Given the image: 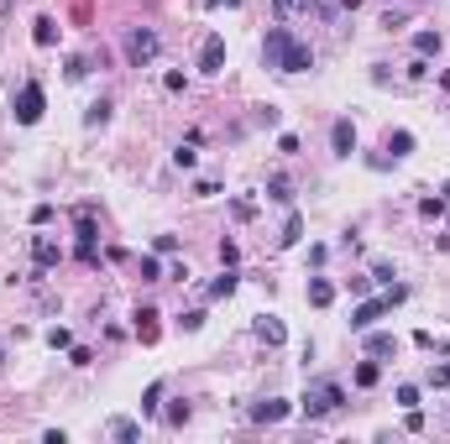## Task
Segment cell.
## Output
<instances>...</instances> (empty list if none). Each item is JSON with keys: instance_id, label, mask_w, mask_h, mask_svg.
<instances>
[{"instance_id": "obj_8", "label": "cell", "mask_w": 450, "mask_h": 444, "mask_svg": "<svg viewBox=\"0 0 450 444\" xmlns=\"http://www.w3.org/2000/svg\"><path fill=\"white\" fill-rule=\"evenodd\" d=\"M32 261H37V272L58 267V261H63V246L53 241V235H37V241H32Z\"/></svg>"}, {"instance_id": "obj_12", "label": "cell", "mask_w": 450, "mask_h": 444, "mask_svg": "<svg viewBox=\"0 0 450 444\" xmlns=\"http://www.w3.org/2000/svg\"><path fill=\"white\" fill-rule=\"evenodd\" d=\"M257 340H267V345H283V340H288L283 319H278V314H262V319H257Z\"/></svg>"}, {"instance_id": "obj_35", "label": "cell", "mask_w": 450, "mask_h": 444, "mask_svg": "<svg viewBox=\"0 0 450 444\" xmlns=\"http://www.w3.org/2000/svg\"><path fill=\"white\" fill-rule=\"evenodd\" d=\"M398 403H403V408H419V387L403 382V387H398Z\"/></svg>"}, {"instance_id": "obj_37", "label": "cell", "mask_w": 450, "mask_h": 444, "mask_svg": "<svg viewBox=\"0 0 450 444\" xmlns=\"http://www.w3.org/2000/svg\"><path fill=\"white\" fill-rule=\"evenodd\" d=\"M429 387H450V361H445V366H435V371H429Z\"/></svg>"}, {"instance_id": "obj_34", "label": "cell", "mask_w": 450, "mask_h": 444, "mask_svg": "<svg viewBox=\"0 0 450 444\" xmlns=\"http://www.w3.org/2000/svg\"><path fill=\"white\" fill-rule=\"evenodd\" d=\"M178 324H183V329H189V335H194V329H204V308H189V314H183V319H178Z\"/></svg>"}, {"instance_id": "obj_38", "label": "cell", "mask_w": 450, "mask_h": 444, "mask_svg": "<svg viewBox=\"0 0 450 444\" xmlns=\"http://www.w3.org/2000/svg\"><path fill=\"white\" fill-rule=\"evenodd\" d=\"M210 194H220V183H210V178H199V183H194V199H210Z\"/></svg>"}, {"instance_id": "obj_30", "label": "cell", "mask_w": 450, "mask_h": 444, "mask_svg": "<svg viewBox=\"0 0 450 444\" xmlns=\"http://www.w3.org/2000/svg\"><path fill=\"white\" fill-rule=\"evenodd\" d=\"M241 261V251H236V241H220V267H236Z\"/></svg>"}, {"instance_id": "obj_29", "label": "cell", "mask_w": 450, "mask_h": 444, "mask_svg": "<svg viewBox=\"0 0 450 444\" xmlns=\"http://www.w3.org/2000/svg\"><path fill=\"white\" fill-rule=\"evenodd\" d=\"M152 251H157V257H173V251H178V235H157Z\"/></svg>"}, {"instance_id": "obj_39", "label": "cell", "mask_w": 450, "mask_h": 444, "mask_svg": "<svg viewBox=\"0 0 450 444\" xmlns=\"http://www.w3.org/2000/svg\"><path fill=\"white\" fill-rule=\"evenodd\" d=\"M168 423H173V429H178V423H189V403H178V408H168Z\"/></svg>"}, {"instance_id": "obj_3", "label": "cell", "mask_w": 450, "mask_h": 444, "mask_svg": "<svg viewBox=\"0 0 450 444\" xmlns=\"http://www.w3.org/2000/svg\"><path fill=\"white\" fill-rule=\"evenodd\" d=\"M157 53H163V37H157L152 26H131L126 32V63L131 68H147Z\"/></svg>"}, {"instance_id": "obj_26", "label": "cell", "mask_w": 450, "mask_h": 444, "mask_svg": "<svg viewBox=\"0 0 450 444\" xmlns=\"http://www.w3.org/2000/svg\"><path fill=\"white\" fill-rule=\"evenodd\" d=\"M173 163H178V167H194V163H199V152H194V141H178Z\"/></svg>"}, {"instance_id": "obj_4", "label": "cell", "mask_w": 450, "mask_h": 444, "mask_svg": "<svg viewBox=\"0 0 450 444\" xmlns=\"http://www.w3.org/2000/svg\"><path fill=\"white\" fill-rule=\"evenodd\" d=\"M294 42H298V37L288 32V26H267V37H262V63L283 73V68H288V53H294Z\"/></svg>"}, {"instance_id": "obj_41", "label": "cell", "mask_w": 450, "mask_h": 444, "mask_svg": "<svg viewBox=\"0 0 450 444\" xmlns=\"http://www.w3.org/2000/svg\"><path fill=\"white\" fill-rule=\"evenodd\" d=\"M408 79H429V58H414V63H408Z\"/></svg>"}, {"instance_id": "obj_23", "label": "cell", "mask_w": 450, "mask_h": 444, "mask_svg": "<svg viewBox=\"0 0 450 444\" xmlns=\"http://www.w3.org/2000/svg\"><path fill=\"white\" fill-rule=\"evenodd\" d=\"M157 408H163V382H152L142 392V413H147V418H157Z\"/></svg>"}, {"instance_id": "obj_13", "label": "cell", "mask_w": 450, "mask_h": 444, "mask_svg": "<svg viewBox=\"0 0 450 444\" xmlns=\"http://www.w3.org/2000/svg\"><path fill=\"white\" fill-rule=\"evenodd\" d=\"M309 304H314V308H330V304H335V282H330V277H309Z\"/></svg>"}, {"instance_id": "obj_42", "label": "cell", "mask_w": 450, "mask_h": 444, "mask_svg": "<svg viewBox=\"0 0 450 444\" xmlns=\"http://www.w3.org/2000/svg\"><path fill=\"white\" fill-rule=\"evenodd\" d=\"M440 199H445V204H450V178H445V183H440Z\"/></svg>"}, {"instance_id": "obj_28", "label": "cell", "mask_w": 450, "mask_h": 444, "mask_svg": "<svg viewBox=\"0 0 450 444\" xmlns=\"http://www.w3.org/2000/svg\"><path fill=\"white\" fill-rule=\"evenodd\" d=\"M273 6H278V16H294V11H309L314 0H273Z\"/></svg>"}, {"instance_id": "obj_9", "label": "cell", "mask_w": 450, "mask_h": 444, "mask_svg": "<svg viewBox=\"0 0 450 444\" xmlns=\"http://www.w3.org/2000/svg\"><path fill=\"white\" fill-rule=\"evenodd\" d=\"M361 345H367L372 361H382V355H398V335H388V329H367V340H361Z\"/></svg>"}, {"instance_id": "obj_17", "label": "cell", "mask_w": 450, "mask_h": 444, "mask_svg": "<svg viewBox=\"0 0 450 444\" xmlns=\"http://www.w3.org/2000/svg\"><path fill=\"white\" fill-rule=\"evenodd\" d=\"M298 235H304V214H298V210H288V220H283V235H278V246H298Z\"/></svg>"}, {"instance_id": "obj_27", "label": "cell", "mask_w": 450, "mask_h": 444, "mask_svg": "<svg viewBox=\"0 0 450 444\" xmlns=\"http://www.w3.org/2000/svg\"><path fill=\"white\" fill-rule=\"evenodd\" d=\"M419 214L424 220H445V199H419Z\"/></svg>"}, {"instance_id": "obj_1", "label": "cell", "mask_w": 450, "mask_h": 444, "mask_svg": "<svg viewBox=\"0 0 450 444\" xmlns=\"http://www.w3.org/2000/svg\"><path fill=\"white\" fill-rule=\"evenodd\" d=\"M345 403V387L335 382V376H314V382L304 387V398H298V408L309 413V418H330L335 408Z\"/></svg>"}, {"instance_id": "obj_15", "label": "cell", "mask_w": 450, "mask_h": 444, "mask_svg": "<svg viewBox=\"0 0 450 444\" xmlns=\"http://www.w3.org/2000/svg\"><path fill=\"white\" fill-rule=\"evenodd\" d=\"M236 288H241V272H236V267H225L220 277L210 282V298H231V293H236Z\"/></svg>"}, {"instance_id": "obj_44", "label": "cell", "mask_w": 450, "mask_h": 444, "mask_svg": "<svg viewBox=\"0 0 450 444\" xmlns=\"http://www.w3.org/2000/svg\"><path fill=\"white\" fill-rule=\"evenodd\" d=\"M210 6H241V0H210Z\"/></svg>"}, {"instance_id": "obj_2", "label": "cell", "mask_w": 450, "mask_h": 444, "mask_svg": "<svg viewBox=\"0 0 450 444\" xmlns=\"http://www.w3.org/2000/svg\"><path fill=\"white\" fill-rule=\"evenodd\" d=\"M42 110H48V94H42V84H37V79H26L21 89H16V100H11L16 126H37V120H42Z\"/></svg>"}, {"instance_id": "obj_36", "label": "cell", "mask_w": 450, "mask_h": 444, "mask_svg": "<svg viewBox=\"0 0 450 444\" xmlns=\"http://www.w3.org/2000/svg\"><path fill=\"white\" fill-rule=\"evenodd\" d=\"M63 73H69V79H84V73H89V58H69V68H63Z\"/></svg>"}, {"instance_id": "obj_10", "label": "cell", "mask_w": 450, "mask_h": 444, "mask_svg": "<svg viewBox=\"0 0 450 444\" xmlns=\"http://www.w3.org/2000/svg\"><path fill=\"white\" fill-rule=\"evenodd\" d=\"M330 147H335V157H351V152H356V126H351L345 115L330 126Z\"/></svg>"}, {"instance_id": "obj_20", "label": "cell", "mask_w": 450, "mask_h": 444, "mask_svg": "<svg viewBox=\"0 0 450 444\" xmlns=\"http://www.w3.org/2000/svg\"><path fill=\"white\" fill-rule=\"evenodd\" d=\"M414 53L419 58H435L440 53V32H414Z\"/></svg>"}, {"instance_id": "obj_45", "label": "cell", "mask_w": 450, "mask_h": 444, "mask_svg": "<svg viewBox=\"0 0 450 444\" xmlns=\"http://www.w3.org/2000/svg\"><path fill=\"white\" fill-rule=\"evenodd\" d=\"M0 371H6V351H0Z\"/></svg>"}, {"instance_id": "obj_33", "label": "cell", "mask_w": 450, "mask_h": 444, "mask_svg": "<svg viewBox=\"0 0 450 444\" xmlns=\"http://www.w3.org/2000/svg\"><path fill=\"white\" fill-rule=\"evenodd\" d=\"M231 214H236V220H251V214H257V204H251V199H231Z\"/></svg>"}, {"instance_id": "obj_25", "label": "cell", "mask_w": 450, "mask_h": 444, "mask_svg": "<svg viewBox=\"0 0 450 444\" xmlns=\"http://www.w3.org/2000/svg\"><path fill=\"white\" fill-rule=\"evenodd\" d=\"M110 434H116V439H142V423H131V418H116V423H110Z\"/></svg>"}, {"instance_id": "obj_6", "label": "cell", "mask_w": 450, "mask_h": 444, "mask_svg": "<svg viewBox=\"0 0 450 444\" xmlns=\"http://www.w3.org/2000/svg\"><path fill=\"white\" fill-rule=\"evenodd\" d=\"M388 308H393V304H388V293H382V298H361V304L351 308V329H356V335H367V329L377 324Z\"/></svg>"}, {"instance_id": "obj_14", "label": "cell", "mask_w": 450, "mask_h": 444, "mask_svg": "<svg viewBox=\"0 0 450 444\" xmlns=\"http://www.w3.org/2000/svg\"><path fill=\"white\" fill-rule=\"evenodd\" d=\"M32 42L53 47V42H58V21H53V16H37V21H32Z\"/></svg>"}, {"instance_id": "obj_5", "label": "cell", "mask_w": 450, "mask_h": 444, "mask_svg": "<svg viewBox=\"0 0 450 444\" xmlns=\"http://www.w3.org/2000/svg\"><path fill=\"white\" fill-rule=\"evenodd\" d=\"M95 241H100V230H95V204H79V261H89V267L100 261Z\"/></svg>"}, {"instance_id": "obj_22", "label": "cell", "mask_w": 450, "mask_h": 444, "mask_svg": "<svg viewBox=\"0 0 450 444\" xmlns=\"http://www.w3.org/2000/svg\"><path fill=\"white\" fill-rule=\"evenodd\" d=\"M105 120H110V100H95V105L84 110V126H89V131H95V126H105Z\"/></svg>"}, {"instance_id": "obj_16", "label": "cell", "mask_w": 450, "mask_h": 444, "mask_svg": "<svg viewBox=\"0 0 450 444\" xmlns=\"http://www.w3.org/2000/svg\"><path fill=\"white\" fill-rule=\"evenodd\" d=\"M136 335H142V345L157 340V308H136Z\"/></svg>"}, {"instance_id": "obj_43", "label": "cell", "mask_w": 450, "mask_h": 444, "mask_svg": "<svg viewBox=\"0 0 450 444\" xmlns=\"http://www.w3.org/2000/svg\"><path fill=\"white\" fill-rule=\"evenodd\" d=\"M440 89H445V94H450V73H440Z\"/></svg>"}, {"instance_id": "obj_31", "label": "cell", "mask_w": 450, "mask_h": 444, "mask_svg": "<svg viewBox=\"0 0 450 444\" xmlns=\"http://www.w3.org/2000/svg\"><path fill=\"white\" fill-rule=\"evenodd\" d=\"M48 345H53V351H69V345H73V335H69V329L58 324V329H53V335H48Z\"/></svg>"}, {"instance_id": "obj_7", "label": "cell", "mask_w": 450, "mask_h": 444, "mask_svg": "<svg viewBox=\"0 0 450 444\" xmlns=\"http://www.w3.org/2000/svg\"><path fill=\"white\" fill-rule=\"evenodd\" d=\"M199 68H204V73H225V37H220V32H210V37L199 42Z\"/></svg>"}, {"instance_id": "obj_32", "label": "cell", "mask_w": 450, "mask_h": 444, "mask_svg": "<svg viewBox=\"0 0 450 444\" xmlns=\"http://www.w3.org/2000/svg\"><path fill=\"white\" fill-rule=\"evenodd\" d=\"M69 361L73 366H89V361H95V351H89V345H69Z\"/></svg>"}, {"instance_id": "obj_24", "label": "cell", "mask_w": 450, "mask_h": 444, "mask_svg": "<svg viewBox=\"0 0 450 444\" xmlns=\"http://www.w3.org/2000/svg\"><path fill=\"white\" fill-rule=\"evenodd\" d=\"M136 272H142V282H163V261H157V251L136 261Z\"/></svg>"}, {"instance_id": "obj_40", "label": "cell", "mask_w": 450, "mask_h": 444, "mask_svg": "<svg viewBox=\"0 0 450 444\" xmlns=\"http://www.w3.org/2000/svg\"><path fill=\"white\" fill-rule=\"evenodd\" d=\"M403 429H408V434H424V413L408 408V423H403Z\"/></svg>"}, {"instance_id": "obj_19", "label": "cell", "mask_w": 450, "mask_h": 444, "mask_svg": "<svg viewBox=\"0 0 450 444\" xmlns=\"http://www.w3.org/2000/svg\"><path fill=\"white\" fill-rule=\"evenodd\" d=\"M377 376H382V371H377V361L367 355V361H361V366L351 371V382H356V387H377Z\"/></svg>"}, {"instance_id": "obj_18", "label": "cell", "mask_w": 450, "mask_h": 444, "mask_svg": "<svg viewBox=\"0 0 450 444\" xmlns=\"http://www.w3.org/2000/svg\"><path fill=\"white\" fill-rule=\"evenodd\" d=\"M388 152H393V163H398V157H408V152H414V131H393V136H388Z\"/></svg>"}, {"instance_id": "obj_11", "label": "cell", "mask_w": 450, "mask_h": 444, "mask_svg": "<svg viewBox=\"0 0 450 444\" xmlns=\"http://www.w3.org/2000/svg\"><path fill=\"white\" fill-rule=\"evenodd\" d=\"M288 413H294V408H288L283 398H267V403H257V408H251V418H257V423H283Z\"/></svg>"}, {"instance_id": "obj_21", "label": "cell", "mask_w": 450, "mask_h": 444, "mask_svg": "<svg viewBox=\"0 0 450 444\" xmlns=\"http://www.w3.org/2000/svg\"><path fill=\"white\" fill-rule=\"evenodd\" d=\"M267 199H273V204H294V188H288V178H267Z\"/></svg>"}]
</instances>
